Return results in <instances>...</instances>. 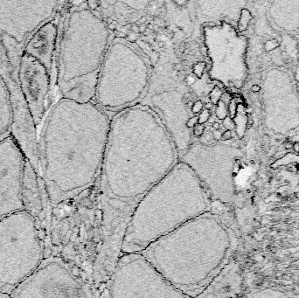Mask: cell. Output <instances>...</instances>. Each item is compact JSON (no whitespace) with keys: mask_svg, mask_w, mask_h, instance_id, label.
Here are the masks:
<instances>
[{"mask_svg":"<svg viewBox=\"0 0 299 298\" xmlns=\"http://www.w3.org/2000/svg\"><path fill=\"white\" fill-rule=\"evenodd\" d=\"M186 3H187V2H186V1H182V2H179V1H178V2H174V4H176V5H185Z\"/></svg>","mask_w":299,"mask_h":298,"instance_id":"ee69618b","label":"cell"},{"mask_svg":"<svg viewBox=\"0 0 299 298\" xmlns=\"http://www.w3.org/2000/svg\"><path fill=\"white\" fill-rule=\"evenodd\" d=\"M287 155V151H277L275 153L274 155V158L278 160V159H281L283 158H284L285 156Z\"/></svg>","mask_w":299,"mask_h":298,"instance_id":"1f68e13d","label":"cell"},{"mask_svg":"<svg viewBox=\"0 0 299 298\" xmlns=\"http://www.w3.org/2000/svg\"><path fill=\"white\" fill-rule=\"evenodd\" d=\"M19 79L20 88L36 128L41 124L47 108L51 75L38 60L23 52Z\"/></svg>","mask_w":299,"mask_h":298,"instance_id":"4fadbf2b","label":"cell"},{"mask_svg":"<svg viewBox=\"0 0 299 298\" xmlns=\"http://www.w3.org/2000/svg\"><path fill=\"white\" fill-rule=\"evenodd\" d=\"M40 175L33 165L25 159L23 182H22V200L24 210L32 214L35 219L43 212V202L40 186Z\"/></svg>","mask_w":299,"mask_h":298,"instance_id":"9a60e30c","label":"cell"},{"mask_svg":"<svg viewBox=\"0 0 299 298\" xmlns=\"http://www.w3.org/2000/svg\"><path fill=\"white\" fill-rule=\"evenodd\" d=\"M248 298H290L286 293L276 288H263L253 291Z\"/></svg>","mask_w":299,"mask_h":298,"instance_id":"e0dca14e","label":"cell"},{"mask_svg":"<svg viewBox=\"0 0 299 298\" xmlns=\"http://www.w3.org/2000/svg\"><path fill=\"white\" fill-rule=\"evenodd\" d=\"M222 95H223V93L221 91V88L218 86H214L213 88V89L211 90V92L209 93L210 102H212L213 105H217L218 102L221 100Z\"/></svg>","mask_w":299,"mask_h":298,"instance_id":"ffe728a7","label":"cell"},{"mask_svg":"<svg viewBox=\"0 0 299 298\" xmlns=\"http://www.w3.org/2000/svg\"><path fill=\"white\" fill-rule=\"evenodd\" d=\"M151 61L125 37L111 40L99 75L94 102L106 112L135 106L145 94L152 76Z\"/></svg>","mask_w":299,"mask_h":298,"instance_id":"8992f818","label":"cell"},{"mask_svg":"<svg viewBox=\"0 0 299 298\" xmlns=\"http://www.w3.org/2000/svg\"><path fill=\"white\" fill-rule=\"evenodd\" d=\"M203 109V103L201 101H196L194 103H193V106L192 108V112L193 114H199L200 112H201Z\"/></svg>","mask_w":299,"mask_h":298,"instance_id":"484cf974","label":"cell"},{"mask_svg":"<svg viewBox=\"0 0 299 298\" xmlns=\"http://www.w3.org/2000/svg\"><path fill=\"white\" fill-rule=\"evenodd\" d=\"M212 128H213L214 130H219V128H220L219 123H218V122H213V123H212Z\"/></svg>","mask_w":299,"mask_h":298,"instance_id":"d590c367","label":"cell"},{"mask_svg":"<svg viewBox=\"0 0 299 298\" xmlns=\"http://www.w3.org/2000/svg\"><path fill=\"white\" fill-rule=\"evenodd\" d=\"M108 298H193L171 283L141 253H122L108 285Z\"/></svg>","mask_w":299,"mask_h":298,"instance_id":"ba28073f","label":"cell"},{"mask_svg":"<svg viewBox=\"0 0 299 298\" xmlns=\"http://www.w3.org/2000/svg\"><path fill=\"white\" fill-rule=\"evenodd\" d=\"M36 219L25 210L0 219V292L11 294L43 260Z\"/></svg>","mask_w":299,"mask_h":298,"instance_id":"52a82bcc","label":"cell"},{"mask_svg":"<svg viewBox=\"0 0 299 298\" xmlns=\"http://www.w3.org/2000/svg\"><path fill=\"white\" fill-rule=\"evenodd\" d=\"M211 113L210 110L207 109H203L201 111L200 115L199 116V124H205L210 118Z\"/></svg>","mask_w":299,"mask_h":298,"instance_id":"7402d4cb","label":"cell"},{"mask_svg":"<svg viewBox=\"0 0 299 298\" xmlns=\"http://www.w3.org/2000/svg\"><path fill=\"white\" fill-rule=\"evenodd\" d=\"M58 5L56 1H0V32L25 45L37 29L50 21Z\"/></svg>","mask_w":299,"mask_h":298,"instance_id":"8fae6325","label":"cell"},{"mask_svg":"<svg viewBox=\"0 0 299 298\" xmlns=\"http://www.w3.org/2000/svg\"><path fill=\"white\" fill-rule=\"evenodd\" d=\"M107 22H108V25H109V24L113 23V20H112V18H107Z\"/></svg>","mask_w":299,"mask_h":298,"instance_id":"7dc6e473","label":"cell"},{"mask_svg":"<svg viewBox=\"0 0 299 298\" xmlns=\"http://www.w3.org/2000/svg\"><path fill=\"white\" fill-rule=\"evenodd\" d=\"M178 161L173 138L158 113L136 104L111 119L101 170L102 193L112 203L135 207Z\"/></svg>","mask_w":299,"mask_h":298,"instance_id":"7a4b0ae2","label":"cell"},{"mask_svg":"<svg viewBox=\"0 0 299 298\" xmlns=\"http://www.w3.org/2000/svg\"><path fill=\"white\" fill-rule=\"evenodd\" d=\"M293 151L296 153H299V142H295L293 143Z\"/></svg>","mask_w":299,"mask_h":298,"instance_id":"e575fe53","label":"cell"},{"mask_svg":"<svg viewBox=\"0 0 299 298\" xmlns=\"http://www.w3.org/2000/svg\"><path fill=\"white\" fill-rule=\"evenodd\" d=\"M253 123H254V120H253V118H248V123H247V124L248 125V126H252L253 125Z\"/></svg>","mask_w":299,"mask_h":298,"instance_id":"7bdbcfd3","label":"cell"},{"mask_svg":"<svg viewBox=\"0 0 299 298\" xmlns=\"http://www.w3.org/2000/svg\"><path fill=\"white\" fill-rule=\"evenodd\" d=\"M146 20H147V18H146V17H144V16H143V18H141L139 19V21H140L141 23H144V22H145Z\"/></svg>","mask_w":299,"mask_h":298,"instance_id":"bcb514c9","label":"cell"},{"mask_svg":"<svg viewBox=\"0 0 299 298\" xmlns=\"http://www.w3.org/2000/svg\"><path fill=\"white\" fill-rule=\"evenodd\" d=\"M199 123V116H194L191 118H189L185 123V128L187 129H193L197 124Z\"/></svg>","mask_w":299,"mask_h":298,"instance_id":"603a6c76","label":"cell"},{"mask_svg":"<svg viewBox=\"0 0 299 298\" xmlns=\"http://www.w3.org/2000/svg\"><path fill=\"white\" fill-rule=\"evenodd\" d=\"M152 27H153L152 24H149V25H148V28H150V29H152Z\"/></svg>","mask_w":299,"mask_h":298,"instance_id":"c3c4849f","label":"cell"},{"mask_svg":"<svg viewBox=\"0 0 299 298\" xmlns=\"http://www.w3.org/2000/svg\"><path fill=\"white\" fill-rule=\"evenodd\" d=\"M221 136H222V133L219 131V130H214L213 132V138L215 140V141H220L221 140Z\"/></svg>","mask_w":299,"mask_h":298,"instance_id":"4dcf8cb0","label":"cell"},{"mask_svg":"<svg viewBox=\"0 0 299 298\" xmlns=\"http://www.w3.org/2000/svg\"><path fill=\"white\" fill-rule=\"evenodd\" d=\"M215 114L216 116L219 119V120H224L228 117V107L227 104L224 103L221 100L218 102L217 104V108L215 110Z\"/></svg>","mask_w":299,"mask_h":298,"instance_id":"d6986e66","label":"cell"},{"mask_svg":"<svg viewBox=\"0 0 299 298\" xmlns=\"http://www.w3.org/2000/svg\"><path fill=\"white\" fill-rule=\"evenodd\" d=\"M205 69H206V63L205 62H199V63H196L193 66V75L196 77V78H202L203 76V74H204V72H205Z\"/></svg>","mask_w":299,"mask_h":298,"instance_id":"44dd1931","label":"cell"},{"mask_svg":"<svg viewBox=\"0 0 299 298\" xmlns=\"http://www.w3.org/2000/svg\"><path fill=\"white\" fill-rule=\"evenodd\" d=\"M229 146L194 142L180 155V161L188 165L201 181L214 202L231 204L235 198L232 181L236 163L224 164Z\"/></svg>","mask_w":299,"mask_h":298,"instance_id":"9c48e42d","label":"cell"},{"mask_svg":"<svg viewBox=\"0 0 299 298\" xmlns=\"http://www.w3.org/2000/svg\"><path fill=\"white\" fill-rule=\"evenodd\" d=\"M13 108L8 88L0 75V142L12 135Z\"/></svg>","mask_w":299,"mask_h":298,"instance_id":"2e32d148","label":"cell"},{"mask_svg":"<svg viewBox=\"0 0 299 298\" xmlns=\"http://www.w3.org/2000/svg\"><path fill=\"white\" fill-rule=\"evenodd\" d=\"M57 32V25L54 22L51 20L47 22L34 32L23 49L24 53L43 65L50 75L53 69Z\"/></svg>","mask_w":299,"mask_h":298,"instance_id":"5bb4252c","label":"cell"},{"mask_svg":"<svg viewBox=\"0 0 299 298\" xmlns=\"http://www.w3.org/2000/svg\"><path fill=\"white\" fill-rule=\"evenodd\" d=\"M0 298H11V296H10L9 294L0 292Z\"/></svg>","mask_w":299,"mask_h":298,"instance_id":"f35d334b","label":"cell"},{"mask_svg":"<svg viewBox=\"0 0 299 298\" xmlns=\"http://www.w3.org/2000/svg\"><path fill=\"white\" fill-rule=\"evenodd\" d=\"M283 147L285 149V151H289V150H290V149L293 148V142L291 141H289V140H288V141L286 140L283 142Z\"/></svg>","mask_w":299,"mask_h":298,"instance_id":"d6a6232c","label":"cell"},{"mask_svg":"<svg viewBox=\"0 0 299 298\" xmlns=\"http://www.w3.org/2000/svg\"><path fill=\"white\" fill-rule=\"evenodd\" d=\"M113 38L107 23L87 3L67 13L58 53L57 84L62 98L94 101L102 64Z\"/></svg>","mask_w":299,"mask_h":298,"instance_id":"5b68a950","label":"cell"},{"mask_svg":"<svg viewBox=\"0 0 299 298\" xmlns=\"http://www.w3.org/2000/svg\"><path fill=\"white\" fill-rule=\"evenodd\" d=\"M87 5H88V7L93 12H95L97 9V7L99 6V3L97 1H95V0H94V1H88Z\"/></svg>","mask_w":299,"mask_h":298,"instance_id":"f1b7e54d","label":"cell"},{"mask_svg":"<svg viewBox=\"0 0 299 298\" xmlns=\"http://www.w3.org/2000/svg\"><path fill=\"white\" fill-rule=\"evenodd\" d=\"M213 107V103H212V102H207V103L206 104V108H205V109L210 110V109H211Z\"/></svg>","mask_w":299,"mask_h":298,"instance_id":"60d3db41","label":"cell"},{"mask_svg":"<svg viewBox=\"0 0 299 298\" xmlns=\"http://www.w3.org/2000/svg\"><path fill=\"white\" fill-rule=\"evenodd\" d=\"M158 46L159 48H162V47H165V43L163 41H159V42H158Z\"/></svg>","mask_w":299,"mask_h":298,"instance_id":"f6af8a7d","label":"cell"},{"mask_svg":"<svg viewBox=\"0 0 299 298\" xmlns=\"http://www.w3.org/2000/svg\"><path fill=\"white\" fill-rule=\"evenodd\" d=\"M235 247L233 230L213 210L186 222L141 253L171 283L198 298L226 267Z\"/></svg>","mask_w":299,"mask_h":298,"instance_id":"3957f363","label":"cell"},{"mask_svg":"<svg viewBox=\"0 0 299 298\" xmlns=\"http://www.w3.org/2000/svg\"><path fill=\"white\" fill-rule=\"evenodd\" d=\"M228 110L229 115H230L229 117H230V118L235 117V114H236V112H237V106L235 105V102L234 100L230 101V103H229V106H228Z\"/></svg>","mask_w":299,"mask_h":298,"instance_id":"4316f807","label":"cell"},{"mask_svg":"<svg viewBox=\"0 0 299 298\" xmlns=\"http://www.w3.org/2000/svg\"><path fill=\"white\" fill-rule=\"evenodd\" d=\"M111 119L95 102L60 98L43 123L40 177L53 205L78 196L101 170Z\"/></svg>","mask_w":299,"mask_h":298,"instance_id":"6da1fadb","label":"cell"},{"mask_svg":"<svg viewBox=\"0 0 299 298\" xmlns=\"http://www.w3.org/2000/svg\"><path fill=\"white\" fill-rule=\"evenodd\" d=\"M250 90H251L253 93H258V92L261 90V87H260L259 85L254 84V85L250 88Z\"/></svg>","mask_w":299,"mask_h":298,"instance_id":"836d02e7","label":"cell"},{"mask_svg":"<svg viewBox=\"0 0 299 298\" xmlns=\"http://www.w3.org/2000/svg\"><path fill=\"white\" fill-rule=\"evenodd\" d=\"M173 68H174L175 70L181 71V70H182V66H181V64H179V63H175V64L173 65Z\"/></svg>","mask_w":299,"mask_h":298,"instance_id":"8d00e7d4","label":"cell"},{"mask_svg":"<svg viewBox=\"0 0 299 298\" xmlns=\"http://www.w3.org/2000/svg\"><path fill=\"white\" fill-rule=\"evenodd\" d=\"M213 204L199 177L179 160L132 210L121 253L143 252L186 222L213 210Z\"/></svg>","mask_w":299,"mask_h":298,"instance_id":"277c9868","label":"cell"},{"mask_svg":"<svg viewBox=\"0 0 299 298\" xmlns=\"http://www.w3.org/2000/svg\"><path fill=\"white\" fill-rule=\"evenodd\" d=\"M11 298H90L82 279L60 257L50 256L22 282Z\"/></svg>","mask_w":299,"mask_h":298,"instance_id":"30bf717a","label":"cell"},{"mask_svg":"<svg viewBox=\"0 0 299 298\" xmlns=\"http://www.w3.org/2000/svg\"><path fill=\"white\" fill-rule=\"evenodd\" d=\"M252 19V16L250 14V12L246 10L243 9L241 11V18H240V21L238 24V28L240 32H243L247 29L248 22Z\"/></svg>","mask_w":299,"mask_h":298,"instance_id":"ac0fdd59","label":"cell"},{"mask_svg":"<svg viewBox=\"0 0 299 298\" xmlns=\"http://www.w3.org/2000/svg\"><path fill=\"white\" fill-rule=\"evenodd\" d=\"M223 126L227 129V130H233L235 128V123L234 122V120L230 117H227L226 119L223 120Z\"/></svg>","mask_w":299,"mask_h":298,"instance_id":"d4e9b609","label":"cell"},{"mask_svg":"<svg viewBox=\"0 0 299 298\" xmlns=\"http://www.w3.org/2000/svg\"><path fill=\"white\" fill-rule=\"evenodd\" d=\"M145 25H139V32H141V33H143V32H145Z\"/></svg>","mask_w":299,"mask_h":298,"instance_id":"b9f144b4","label":"cell"},{"mask_svg":"<svg viewBox=\"0 0 299 298\" xmlns=\"http://www.w3.org/2000/svg\"><path fill=\"white\" fill-rule=\"evenodd\" d=\"M116 28H117V26H116V25H115L114 23L108 25V29L109 31H115Z\"/></svg>","mask_w":299,"mask_h":298,"instance_id":"74e56055","label":"cell"},{"mask_svg":"<svg viewBox=\"0 0 299 298\" xmlns=\"http://www.w3.org/2000/svg\"><path fill=\"white\" fill-rule=\"evenodd\" d=\"M205 130H206V126H205L204 124H199V123H198V124L193 129V134L195 136L200 137V136H201L204 134Z\"/></svg>","mask_w":299,"mask_h":298,"instance_id":"cb8c5ba5","label":"cell"},{"mask_svg":"<svg viewBox=\"0 0 299 298\" xmlns=\"http://www.w3.org/2000/svg\"><path fill=\"white\" fill-rule=\"evenodd\" d=\"M26 158L12 135L0 142V219L24 210L22 182Z\"/></svg>","mask_w":299,"mask_h":298,"instance_id":"7c38bea8","label":"cell"},{"mask_svg":"<svg viewBox=\"0 0 299 298\" xmlns=\"http://www.w3.org/2000/svg\"><path fill=\"white\" fill-rule=\"evenodd\" d=\"M131 30H132L134 32H139V25H132Z\"/></svg>","mask_w":299,"mask_h":298,"instance_id":"ab89813d","label":"cell"},{"mask_svg":"<svg viewBox=\"0 0 299 298\" xmlns=\"http://www.w3.org/2000/svg\"><path fill=\"white\" fill-rule=\"evenodd\" d=\"M233 137V134H232V131L231 130H225L223 133H222V136H221V140L222 141H229L231 140Z\"/></svg>","mask_w":299,"mask_h":298,"instance_id":"83f0119b","label":"cell"},{"mask_svg":"<svg viewBox=\"0 0 299 298\" xmlns=\"http://www.w3.org/2000/svg\"><path fill=\"white\" fill-rule=\"evenodd\" d=\"M184 81L187 84H194L197 81V78L193 75V74H189V75L185 78Z\"/></svg>","mask_w":299,"mask_h":298,"instance_id":"f546056e","label":"cell"}]
</instances>
